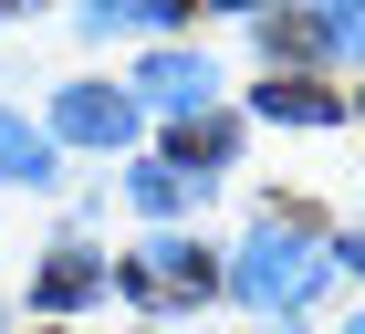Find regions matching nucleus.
<instances>
[{
    "instance_id": "f257e3e1",
    "label": "nucleus",
    "mask_w": 365,
    "mask_h": 334,
    "mask_svg": "<svg viewBox=\"0 0 365 334\" xmlns=\"http://www.w3.org/2000/svg\"><path fill=\"white\" fill-rule=\"evenodd\" d=\"M324 272H334V261H324V241H313L303 220H261L251 241H240V261H230V293H240V303H261V313H292V303H313V293H324Z\"/></svg>"
},
{
    "instance_id": "f03ea898",
    "label": "nucleus",
    "mask_w": 365,
    "mask_h": 334,
    "mask_svg": "<svg viewBox=\"0 0 365 334\" xmlns=\"http://www.w3.org/2000/svg\"><path fill=\"white\" fill-rule=\"evenodd\" d=\"M220 282V261L209 250H188V241H157V250H136L125 261V293H146V303H198Z\"/></svg>"
},
{
    "instance_id": "7ed1b4c3",
    "label": "nucleus",
    "mask_w": 365,
    "mask_h": 334,
    "mask_svg": "<svg viewBox=\"0 0 365 334\" xmlns=\"http://www.w3.org/2000/svg\"><path fill=\"white\" fill-rule=\"evenodd\" d=\"M53 136H73V146H125L136 136V94H115V84H73L53 105Z\"/></svg>"
},
{
    "instance_id": "20e7f679",
    "label": "nucleus",
    "mask_w": 365,
    "mask_h": 334,
    "mask_svg": "<svg viewBox=\"0 0 365 334\" xmlns=\"http://www.w3.org/2000/svg\"><path fill=\"white\" fill-rule=\"evenodd\" d=\"M136 94H146V105H168V115H188V126H198V105L220 94V74H209V53H146V63H136Z\"/></svg>"
},
{
    "instance_id": "39448f33",
    "label": "nucleus",
    "mask_w": 365,
    "mask_h": 334,
    "mask_svg": "<svg viewBox=\"0 0 365 334\" xmlns=\"http://www.w3.org/2000/svg\"><path fill=\"white\" fill-rule=\"evenodd\" d=\"M0 178H53V136H31L21 115H0Z\"/></svg>"
},
{
    "instance_id": "423d86ee",
    "label": "nucleus",
    "mask_w": 365,
    "mask_h": 334,
    "mask_svg": "<svg viewBox=\"0 0 365 334\" xmlns=\"http://www.w3.org/2000/svg\"><path fill=\"white\" fill-rule=\"evenodd\" d=\"M261 115H292V126H324V115H334V94H324V84H303V74H272Z\"/></svg>"
},
{
    "instance_id": "0eeeda50",
    "label": "nucleus",
    "mask_w": 365,
    "mask_h": 334,
    "mask_svg": "<svg viewBox=\"0 0 365 334\" xmlns=\"http://www.w3.org/2000/svg\"><path fill=\"white\" fill-rule=\"evenodd\" d=\"M230 146H240V126H220V115H198L188 136H178V157H168V167H178V178H188V167H220Z\"/></svg>"
},
{
    "instance_id": "6e6552de",
    "label": "nucleus",
    "mask_w": 365,
    "mask_h": 334,
    "mask_svg": "<svg viewBox=\"0 0 365 334\" xmlns=\"http://www.w3.org/2000/svg\"><path fill=\"white\" fill-rule=\"evenodd\" d=\"M94 282H105V272H94V261H84V250H63V261H53V272H42V303H84V293H94Z\"/></svg>"
},
{
    "instance_id": "1a4fd4ad",
    "label": "nucleus",
    "mask_w": 365,
    "mask_h": 334,
    "mask_svg": "<svg viewBox=\"0 0 365 334\" xmlns=\"http://www.w3.org/2000/svg\"><path fill=\"white\" fill-rule=\"evenodd\" d=\"M136 198H146V209H178V198H188V178H178L168 157H146V167H136Z\"/></svg>"
},
{
    "instance_id": "9d476101",
    "label": "nucleus",
    "mask_w": 365,
    "mask_h": 334,
    "mask_svg": "<svg viewBox=\"0 0 365 334\" xmlns=\"http://www.w3.org/2000/svg\"><path fill=\"white\" fill-rule=\"evenodd\" d=\"M261 42H272V63L282 53H324V21H261Z\"/></svg>"
},
{
    "instance_id": "9b49d317",
    "label": "nucleus",
    "mask_w": 365,
    "mask_h": 334,
    "mask_svg": "<svg viewBox=\"0 0 365 334\" xmlns=\"http://www.w3.org/2000/svg\"><path fill=\"white\" fill-rule=\"evenodd\" d=\"M324 42H334V53H365V11H334V21H324Z\"/></svg>"
},
{
    "instance_id": "f8f14e48",
    "label": "nucleus",
    "mask_w": 365,
    "mask_h": 334,
    "mask_svg": "<svg viewBox=\"0 0 365 334\" xmlns=\"http://www.w3.org/2000/svg\"><path fill=\"white\" fill-rule=\"evenodd\" d=\"M344 261H355V272H365V230H355V241H344Z\"/></svg>"
},
{
    "instance_id": "ddd939ff",
    "label": "nucleus",
    "mask_w": 365,
    "mask_h": 334,
    "mask_svg": "<svg viewBox=\"0 0 365 334\" xmlns=\"http://www.w3.org/2000/svg\"><path fill=\"white\" fill-rule=\"evenodd\" d=\"M355 334H365V324H355Z\"/></svg>"
}]
</instances>
